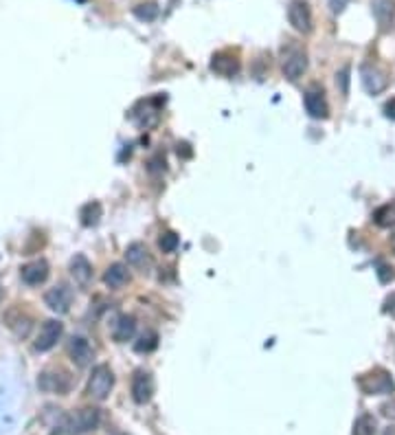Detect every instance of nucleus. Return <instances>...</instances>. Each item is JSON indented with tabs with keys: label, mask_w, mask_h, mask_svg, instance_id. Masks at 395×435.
I'll list each match as a JSON object with an SVG mask.
<instances>
[{
	"label": "nucleus",
	"mask_w": 395,
	"mask_h": 435,
	"mask_svg": "<svg viewBox=\"0 0 395 435\" xmlns=\"http://www.w3.org/2000/svg\"><path fill=\"white\" fill-rule=\"evenodd\" d=\"M102 422V411L97 406H81L77 411H70L62 418L60 431L64 435H83L90 433Z\"/></svg>",
	"instance_id": "1"
},
{
	"label": "nucleus",
	"mask_w": 395,
	"mask_h": 435,
	"mask_svg": "<svg viewBox=\"0 0 395 435\" xmlns=\"http://www.w3.org/2000/svg\"><path fill=\"white\" fill-rule=\"evenodd\" d=\"M358 385L366 396H380V394H393L395 383L387 370L376 367L358 378Z\"/></svg>",
	"instance_id": "2"
},
{
	"label": "nucleus",
	"mask_w": 395,
	"mask_h": 435,
	"mask_svg": "<svg viewBox=\"0 0 395 435\" xmlns=\"http://www.w3.org/2000/svg\"><path fill=\"white\" fill-rule=\"evenodd\" d=\"M112 387H115V374H112V370L108 367V365H97V367L92 370V374H90L86 394L92 400L104 402L110 396Z\"/></svg>",
	"instance_id": "3"
},
{
	"label": "nucleus",
	"mask_w": 395,
	"mask_h": 435,
	"mask_svg": "<svg viewBox=\"0 0 395 435\" xmlns=\"http://www.w3.org/2000/svg\"><path fill=\"white\" fill-rule=\"evenodd\" d=\"M303 104H305L307 115L312 119H328L330 117V106H328V100H325V90H323L319 84H314V86H309L305 90Z\"/></svg>",
	"instance_id": "4"
},
{
	"label": "nucleus",
	"mask_w": 395,
	"mask_h": 435,
	"mask_svg": "<svg viewBox=\"0 0 395 435\" xmlns=\"http://www.w3.org/2000/svg\"><path fill=\"white\" fill-rule=\"evenodd\" d=\"M62 334H64V326L60 324V321L49 319V321L42 324L33 347L38 349V352H49V349H53L55 345H58V341L62 339Z\"/></svg>",
	"instance_id": "5"
},
{
	"label": "nucleus",
	"mask_w": 395,
	"mask_h": 435,
	"mask_svg": "<svg viewBox=\"0 0 395 435\" xmlns=\"http://www.w3.org/2000/svg\"><path fill=\"white\" fill-rule=\"evenodd\" d=\"M288 20L299 33H309L312 31V11L305 0H292L288 7Z\"/></svg>",
	"instance_id": "6"
},
{
	"label": "nucleus",
	"mask_w": 395,
	"mask_h": 435,
	"mask_svg": "<svg viewBox=\"0 0 395 435\" xmlns=\"http://www.w3.org/2000/svg\"><path fill=\"white\" fill-rule=\"evenodd\" d=\"M307 71V53L301 47H290L284 53V75L288 79H299Z\"/></svg>",
	"instance_id": "7"
},
{
	"label": "nucleus",
	"mask_w": 395,
	"mask_h": 435,
	"mask_svg": "<svg viewBox=\"0 0 395 435\" xmlns=\"http://www.w3.org/2000/svg\"><path fill=\"white\" fill-rule=\"evenodd\" d=\"M154 389H156V385H154V376L145 370H136L132 376V398L138 404H145L152 400Z\"/></svg>",
	"instance_id": "8"
},
{
	"label": "nucleus",
	"mask_w": 395,
	"mask_h": 435,
	"mask_svg": "<svg viewBox=\"0 0 395 435\" xmlns=\"http://www.w3.org/2000/svg\"><path fill=\"white\" fill-rule=\"evenodd\" d=\"M360 77H362V86H364V90H366V93H371V95L382 93V90L389 86V77H387V73H385L380 66H376V64H364V66H362V71H360Z\"/></svg>",
	"instance_id": "9"
},
{
	"label": "nucleus",
	"mask_w": 395,
	"mask_h": 435,
	"mask_svg": "<svg viewBox=\"0 0 395 435\" xmlns=\"http://www.w3.org/2000/svg\"><path fill=\"white\" fill-rule=\"evenodd\" d=\"M45 303L51 308L53 313L66 315V313L70 310V303H73V290H70L66 284L53 286V288L45 294Z\"/></svg>",
	"instance_id": "10"
},
{
	"label": "nucleus",
	"mask_w": 395,
	"mask_h": 435,
	"mask_svg": "<svg viewBox=\"0 0 395 435\" xmlns=\"http://www.w3.org/2000/svg\"><path fill=\"white\" fill-rule=\"evenodd\" d=\"M40 389L51 391V394H68L70 385H73V378L68 376V372H45L38 381Z\"/></svg>",
	"instance_id": "11"
},
{
	"label": "nucleus",
	"mask_w": 395,
	"mask_h": 435,
	"mask_svg": "<svg viewBox=\"0 0 395 435\" xmlns=\"http://www.w3.org/2000/svg\"><path fill=\"white\" fill-rule=\"evenodd\" d=\"M68 356L73 361L77 367H88L95 358V349L92 345L83 339V336H73L68 343Z\"/></svg>",
	"instance_id": "12"
},
{
	"label": "nucleus",
	"mask_w": 395,
	"mask_h": 435,
	"mask_svg": "<svg viewBox=\"0 0 395 435\" xmlns=\"http://www.w3.org/2000/svg\"><path fill=\"white\" fill-rule=\"evenodd\" d=\"M211 71L222 77H233L239 73V58L233 51H220L211 60Z\"/></svg>",
	"instance_id": "13"
},
{
	"label": "nucleus",
	"mask_w": 395,
	"mask_h": 435,
	"mask_svg": "<svg viewBox=\"0 0 395 435\" xmlns=\"http://www.w3.org/2000/svg\"><path fill=\"white\" fill-rule=\"evenodd\" d=\"M5 324L13 334L18 336V339H26V336L31 334V328H33L31 317L26 313H22L20 308H11V310L5 315Z\"/></svg>",
	"instance_id": "14"
},
{
	"label": "nucleus",
	"mask_w": 395,
	"mask_h": 435,
	"mask_svg": "<svg viewBox=\"0 0 395 435\" xmlns=\"http://www.w3.org/2000/svg\"><path fill=\"white\" fill-rule=\"evenodd\" d=\"M20 277L26 286H40L47 282L49 277V264L47 260H33L29 264H24L20 269Z\"/></svg>",
	"instance_id": "15"
},
{
	"label": "nucleus",
	"mask_w": 395,
	"mask_h": 435,
	"mask_svg": "<svg viewBox=\"0 0 395 435\" xmlns=\"http://www.w3.org/2000/svg\"><path fill=\"white\" fill-rule=\"evenodd\" d=\"M125 260H128V266H132V269L140 271V273H147L152 269V253L147 251L145 244H140V242H134L128 246V251H125Z\"/></svg>",
	"instance_id": "16"
},
{
	"label": "nucleus",
	"mask_w": 395,
	"mask_h": 435,
	"mask_svg": "<svg viewBox=\"0 0 395 435\" xmlns=\"http://www.w3.org/2000/svg\"><path fill=\"white\" fill-rule=\"evenodd\" d=\"M70 275H73L75 279V284L79 288H86L90 284V279H92V264L88 262L86 255H75L73 260H70Z\"/></svg>",
	"instance_id": "17"
},
{
	"label": "nucleus",
	"mask_w": 395,
	"mask_h": 435,
	"mask_svg": "<svg viewBox=\"0 0 395 435\" xmlns=\"http://www.w3.org/2000/svg\"><path fill=\"white\" fill-rule=\"evenodd\" d=\"M371 11H373V18L380 26V31H387L393 24L395 0H371Z\"/></svg>",
	"instance_id": "18"
},
{
	"label": "nucleus",
	"mask_w": 395,
	"mask_h": 435,
	"mask_svg": "<svg viewBox=\"0 0 395 435\" xmlns=\"http://www.w3.org/2000/svg\"><path fill=\"white\" fill-rule=\"evenodd\" d=\"M128 282H130L128 264H121V262L112 264L110 269L106 271V275H104V284H106L110 290H119V288H123Z\"/></svg>",
	"instance_id": "19"
},
{
	"label": "nucleus",
	"mask_w": 395,
	"mask_h": 435,
	"mask_svg": "<svg viewBox=\"0 0 395 435\" xmlns=\"http://www.w3.org/2000/svg\"><path fill=\"white\" fill-rule=\"evenodd\" d=\"M136 332V321L132 315H121L115 326H112V339H115L117 343H128L132 341V336Z\"/></svg>",
	"instance_id": "20"
},
{
	"label": "nucleus",
	"mask_w": 395,
	"mask_h": 435,
	"mask_svg": "<svg viewBox=\"0 0 395 435\" xmlns=\"http://www.w3.org/2000/svg\"><path fill=\"white\" fill-rule=\"evenodd\" d=\"M373 222L378 224V227H382V229H393L395 227V200H391V203L382 205L380 209H376Z\"/></svg>",
	"instance_id": "21"
},
{
	"label": "nucleus",
	"mask_w": 395,
	"mask_h": 435,
	"mask_svg": "<svg viewBox=\"0 0 395 435\" xmlns=\"http://www.w3.org/2000/svg\"><path fill=\"white\" fill-rule=\"evenodd\" d=\"M102 214H104V209H102V205H99L97 200H95V203H88V205H83V207H81V212H79L81 224H86V227H92V224L99 222Z\"/></svg>",
	"instance_id": "22"
},
{
	"label": "nucleus",
	"mask_w": 395,
	"mask_h": 435,
	"mask_svg": "<svg viewBox=\"0 0 395 435\" xmlns=\"http://www.w3.org/2000/svg\"><path fill=\"white\" fill-rule=\"evenodd\" d=\"M159 347V334L154 332V330H145L143 334H140V339L136 341V345H134V349L138 354H147V352H152V349H156Z\"/></svg>",
	"instance_id": "23"
},
{
	"label": "nucleus",
	"mask_w": 395,
	"mask_h": 435,
	"mask_svg": "<svg viewBox=\"0 0 395 435\" xmlns=\"http://www.w3.org/2000/svg\"><path fill=\"white\" fill-rule=\"evenodd\" d=\"M351 435H376V418L369 413H362L356 425H354V433Z\"/></svg>",
	"instance_id": "24"
},
{
	"label": "nucleus",
	"mask_w": 395,
	"mask_h": 435,
	"mask_svg": "<svg viewBox=\"0 0 395 435\" xmlns=\"http://www.w3.org/2000/svg\"><path fill=\"white\" fill-rule=\"evenodd\" d=\"M178 244H180V237L174 231H165L159 237V248L163 251V253H174V251L178 248Z\"/></svg>",
	"instance_id": "25"
},
{
	"label": "nucleus",
	"mask_w": 395,
	"mask_h": 435,
	"mask_svg": "<svg viewBox=\"0 0 395 435\" xmlns=\"http://www.w3.org/2000/svg\"><path fill=\"white\" fill-rule=\"evenodd\" d=\"M134 13L140 20H154L159 16V7H156V3H145V5H138L134 9Z\"/></svg>",
	"instance_id": "26"
},
{
	"label": "nucleus",
	"mask_w": 395,
	"mask_h": 435,
	"mask_svg": "<svg viewBox=\"0 0 395 435\" xmlns=\"http://www.w3.org/2000/svg\"><path fill=\"white\" fill-rule=\"evenodd\" d=\"M336 84H341V93H349V66H345L341 73H336Z\"/></svg>",
	"instance_id": "27"
},
{
	"label": "nucleus",
	"mask_w": 395,
	"mask_h": 435,
	"mask_svg": "<svg viewBox=\"0 0 395 435\" xmlns=\"http://www.w3.org/2000/svg\"><path fill=\"white\" fill-rule=\"evenodd\" d=\"M378 277H380V282H382V284H389L391 279H395V273H393V269H391V266H387V264H380Z\"/></svg>",
	"instance_id": "28"
},
{
	"label": "nucleus",
	"mask_w": 395,
	"mask_h": 435,
	"mask_svg": "<svg viewBox=\"0 0 395 435\" xmlns=\"http://www.w3.org/2000/svg\"><path fill=\"white\" fill-rule=\"evenodd\" d=\"M380 411H382V416H385V418L395 420V398H391L389 402H385L382 406H380Z\"/></svg>",
	"instance_id": "29"
},
{
	"label": "nucleus",
	"mask_w": 395,
	"mask_h": 435,
	"mask_svg": "<svg viewBox=\"0 0 395 435\" xmlns=\"http://www.w3.org/2000/svg\"><path fill=\"white\" fill-rule=\"evenodd\" d=\"M385 313H389L391 317H395V294H391V297L385 301Z\"/></svg>",
	"instance_id": "30"
},
{
	"label": "nucleus",
	"mask_w": 395,
	"mask_h": 435,
	"mask_svg": "<svg viewBox=\"0 0 395 435\" xmlns=\"http://www.w3.org/2000/svg\"><path fill=\"white\" fill-rule=\"evenodd\" d=\"M385 112H387V117L395 119V97H393V100L385 106Z\"/></svg>",
	"instance_id": "31"
},
{
	"label": "nucleus",
	"mask_w": 395,
	"mask_h": 435,
	"mask_svg": "<svg viewBox=\"0 0 395 435\" xmlns=\"http://www.w3.org/2000/svg\"><path fill=\"white\" fill-rule=\"evenodd\" d=\"M345 3H347V0H330V5H332L334 11H343Z\"/></svg>",
	"instance_id": "32"
},
{
	"label": "nucleus",
	"mask_w": 395,
	"mask_h": 435,
	"mask_svg": "<svg viewBox=\"0 0 395 435\" xmlns=\"http://www.w3.org/2000/svg\"><path fill=\"white\" fill-rule=\"evenodd\" d=\"M382 435H395V427H389V429H385V433Z\"/></svg>",
	"instance_id": "33"
},
{
	"label": "nucleus",
	"mask_w": 395,
	"mask_h": 435,
	"mask_svg": "<svg viewBox=\"0 0 395 435\" xmlns=\"http://www.w3.org/2000/svg\"><path fill=\"white\" fill-rule=\"evenodd\" d=\"M393 251H395V240H393Z\"/></svg>",
	"instance_id": "34"
},
{
	"label": "nucleus",
	"mask_w": 395,
	"mask_h": 435,
	"mask_svg": "<svg viewBox=\"0 0 395 435\" xmlns=\"http://www.w3.org/2000/svg\"><path fill=\"white\" fill-rule=\"evenodd\" d=\"M0 294H3V290H0Z\"/></svg>",
	"instance_id": "35"
}]
</instances>
